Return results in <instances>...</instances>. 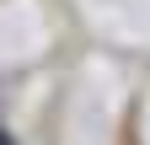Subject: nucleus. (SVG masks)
<instances>
[{"instance_id": "1", "label": "nucleus", "mask_w": 150, "mask_h": 145, "mask_svg": "<svg viewBox=\"0 0 150 145\" xmlns=\"http://www.w3.org/2000/svg\"><path fill=\"white\" fill-rule=\"evenodd\" d=\"M0 145H11V140H6V134H0Z\"/></svg>"}]
</instances>
